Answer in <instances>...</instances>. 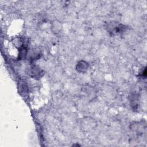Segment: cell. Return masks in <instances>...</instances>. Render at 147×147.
<instances>
[{
	"label": "cell",
	"instance_id": "7",
	"mask_svg": "<svg viewBox=\"0 0 147 147\" xmlns=\"http://www.w3.org/2000/svg\"><path fill=\"white\" fill-rule=\"evenodd\" d=\"M140 76H141V77L146 78V67H145V68L144 69V71H142L141 72Z\"/></svg>",
	"mask_w": 147,
	"mask_h": 147
},
{
	"label": "cell",
	"instance_id": "2",
	"mask_svg": "<svg viewBox=\"0 0 147 147\" xmlns=\"http://www.w3.org/2000/svg\"><path fill=\"white\" fill-rule=\"evenodd\" d=\"M107 28L109 29L110 33L113 34L122 33L126 29L125 25L122 24H117L115 22L110 23Z\"/></svg>",
	"mask_w": 147,
	"mask_h": 147
},
{
	"label": "cell",
	"instance_id": "6",
	"mask_svg": "<svg viewBox=\"0 0 147 147\" xmlns=\"http://www.w3.org/2000/svg\"><path fill=\"white\" fill-rule=\"evenodd\" d=\"M28 49L27 47L26 46L23 45L22 47L18 49V59L20 60H24L27 57L28 54Z\"/></svg>",
	"mask_w": 147,
	"mask_h": 147
},
{
	"label": "cell",
	"instance_id": "5",
	"mask_svg": "<svg viewBox=\"0 0 147 147\" xmlns=\"http://www.w3.org/2000/svg\"><path fill=\"white\" fill-rule=\"evenodd\" d=\"M51 28L53 33H59V32H60L62 29V25L60 21L57 20H54L51 24Z\"/></svg>",
	"mask_w": 147,
	"mask_h": 147
},
{
	"label": "cell",
	"instance_id": "3",
	"mask_svg": "<svg viewBox=\"0 0 147 147\" xmlns=\"http://www.w3.org/2000/svg\"><path fill=\"white\" fill-rule=\"evenodd\" d=\"M41 57V53L40 51H38L37 49H31L28 51L26 58L31 62H33L34 60H38Z\"/></svg>",
	"mask_w": 147,
	"mask_h": 147
},
{
	"label": "cell",
	"instance_id": "1",
	"mask_svg": "<svg viewBox=\"0 0 147 147\" xmlns=\"http://www.w3.org/2000/svg\"><path fill=\"white\" fill-rule=\"evenodd\" d=\"M28 74L34 79H40L44 75V71L38 66L32 64L28 69Z\"/></svg>",
	"mask_w": 147,
	"mask_h": 147
},
{
	"label": "cell",
	"instance_id": "4",
	"mask_svg": "<svg viewBox=\"0 0 147 147\" xmlns=\"http://www.w3.org/2000/svg\"><path fill=\"white\" fill-rule=\"evenodd\" d=\"M88 68V63L84 60H80L77 63L76 69L78 72L85 73Z\"/></svg>",
	"mask_w": 147,
	"mask_h": 147
}]
</instances>
